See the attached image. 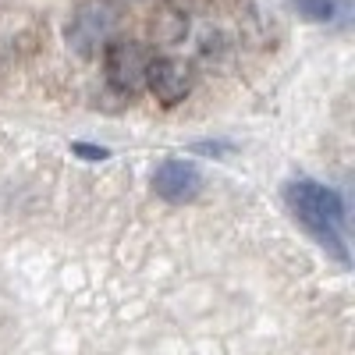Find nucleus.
Returning a JSON list of instances; mask_svg holds the SVG:
<instances>
[{
	"mask_svg": "<svg viewBox=\"0 0 355 355\" xmlns=\"http://www.w3.org/2000/svg\"><path fill=\"white\" fill-rule=\"evenodd\" d=\"M284 202H288L291 217L299 220L323 249H331L338 259H348V249H345V202L334 189L313 182V178H299V182L284 185Z\"/></svg>",
	"mask_w": 355,
	"mask_h": 355,
	"instance_id": "obj_1",
	"label": "nucleus"
},
{
	"mask_svg": "<svg viewBox=\"0 0 355 355\" xmlns=\"http://www.w3.org/2000/svg\"><path fill=\"white\" fill-rule=\"evenodd\" d=\"M146 85L153 89V96L164 107H174L189 96L192 89V68L185 61H174V57H153L150 68H146Z\"/></svg>",
	"mask_w": 355,
	"mask_h": 355,
	"instance_id": "obj_4",
	"label": "nucleus"
},
{
	"mask_svg": "<svg viewBox=\"0 0 355 355\" xmlns=\"http://www.w3.org/2000/svg\"><path fill=\"white\" fill-rule=\"evenodd\" d=\"M117 28V15H114V8L107 4V0H85V4L75 11V18H71V43H75V50H82V53H93V50H100L107 40H110V33Z\"/></svg>",
	"mask_w": 355,
	"mask_h": 355,
	"instance_id": "obj_3",
	"label": "nucleus"
},
{
	"mask_svg": "<svg viewBox=\"0 0 355 355\" xmlns=\"http://www.w3.org/2000/svg\"><path fill=\"white\" fill-rule=\"evenodd\" d=\"M295 8H299V15L313 18V21H334L341 15V0H295Z\"/></svg>",
	"mask_w": 355,
	"mask_h": 355,
	"instance_id": "obj_6",
	"label": "nucleus"
},
{
	"mask_svg": "<svg viewBox=\"0 0 355 355\" xmlns=\"http://www.w3.org/2000/svg\"><path fill=\"white\" fill-rule=\"evenodd\" d=\"M153 189L167 202H189L202 192V174H199V167H192L185 160H167L153 174Z\"/></svg>",
	"mask_w": 355,
	"mask_h": 355,
	"instance_id": "obj_5",
	"label": "nucleus"
},
{
	"mask_svg": "<svg viewBox=\"0 0 355 355\" xmlns=\"http://www.w3.org/2000/svg\"><path fill=\"white\" fill-rule=\"evenodd\" d=\"M153 53L142 43L121 40L107 46V82L121 93H135L139 85H146V68H150Z\"/></svg>",
	"mask_w": 355,
	"mask_h": 355,
	"instance_id": "obj_2",
	"label": "nucleus"
}]
</instances>
